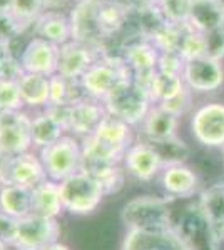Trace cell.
I'll return each mask as SVG.
<instances>
[{
  "label": "cell",
  "instance_id": "6da1fadb",
  "mask_svg": "<svg viewBox=\"0 0 224 250\" xmlns=\"http://www.w3.org/2000/svg\"><path fill=\"white\" fill-rule=\"evenodd\" d=\"M107 114L124 120L125 124L139 125L144 122L150 107L154 105L149 90L134 79H125L102 100Z\"/></svg>",
  "mask_w": 224,
  "mask_h": 250
},
{
  "label": "cell",
  "instance_id": "7a4b0ae2",
  "mask_svg": "<svg viewBox=\"0 0 224 250\" xmlns=\"http://www.w3.org/2000/svg\"><path fill=\"white\" fill-rule=\"evenodd\" d=\"M59 190L64 210L77 213V215L94 212L105 195L99 182L91 173L84 170H79L74 175L67 177L66 180L59 182Z\"/></svg>",
  "mask_w": 224,
  "mask_h": 250
},
{
  "label": "cell",
  "instance_id": "3957f363",
  "mask_svg": "<svg viewBox=\"0 0 224 250\" xmlns=\"http://www.w3.org/2000/svg\"><path fill=\"white\" fill-rule=\"evenodd\" d=\"M125 79H132L127 65L124 63L122 57L114 55H102L94 65L82 75L80 83L85 95L96 100H102Z\"/></svg>",
  "mask_w": 224,
  "mask_h": 250
},
{
  "label": "cell",
  "instance_id": "277c9868",
  "mask_svg": "<svg viewBox=\"0 0 224 250\" xmlns=\"http://www.w3.org/2000/svg\"><path fill=\"white\" fill-rule=\"evenodd\" d=\"M40 160L49 179L59 184L82 170V145L75 137L64 135L55 144L40 150Z\"/></svg>",
  "mask_w": 224,
  "mask_h": 250
},
{
  "label": "cell",
  "instance_id": "5b68a950",
  "mask_svg": "<svg viewBox=\"0 0 224 250\" xmlns=\"http://www.w3.org/2000/svg\"><path fill=\"white\" fill-rule=\"evenodd\" d=\"M122 220L131 230L162 232L169 230V210L162 200L139 197L122 208Z\"/></svg>",
  "mask_w": 224,
  "mask_h": 250
},
{
  "label": "cell",
  "instance_id": "8992f818",
  "mask_svg": "<svg viewBox=\"0 0 224 250\" xmlns=\"http://www.w3.org/2000/svg\"><path fill=\"white\" fill-rule=\"evenodd\" d=\"M159 54L161 52L157 50V47L144 37L131 40L122 48L121 57L125 65H127L132 79L137 83L144 85L148 90L150 80H152L154 74L157 72Z\"/></svg>",
  "mask_w": 224,
  "mask_h": 250
},
{
  "label": "cell",
  "instance_id": "52a82bcc",
  "mask_svg": "<svg viewBox=\"0 0 224 250\" xmlns=\"http://www.w3.org/2000/svg\"><path fill=\"white\" fill-rule=\"evenodd\" d=\"M59 233L60 229L55 219L30 213L19 220L17 237L12 247L15 250H42L47 245L55 244Z\"/></svg>",
  "mask_w": 224,
  "mask_h": 250
},
{
  "label": "cell",
  "instance_id": "ba28073f",
  "mask_svg": "<svg viewBox=\"0 0 224 250\" xmlns=\"http://www.w3.org/2000/svg\"><path fill=\"white\" fill-rule=\"evenodd\" d=\"M59 59L60 47L42 37H37V35L28 39V42L22 47L19 54V60L24 72L46 75V77H52L57 74Z\"/></svg>",
  "mask_w": 224,
  "mask_h": 250
},
{
  "label": "cell",
  "instance_id": "9c48e42d",
  "mask_svg": "<svg viewBox=\"0 0 224 250\" xmlns=\"http://www.w3.org/2000/svg\"><path fill=\"white\" fill-rule=\"evenodd\" d=\"M32 145V115L25 110L0 115V148L7 155L28 152Z\"/></svg>",
  "mask_w": 224,
  "mask_h": 250
},
{
  "label": "cell",
  "instance_id": "30bf717a",
  "mask_svg": "<svg viewBox=\"0 0 224 250\" xmlns=\"http://www.w3.org/2000/svg\"><path fill=\"white\" fill-rule=\"evenodd\" d=\"M182 80L186 87L194 94H211L223 87L224 67L221 60L211 59L207 55L186 60Z\"/></svg>",
  "mask_w": 224,
  "mask_h": 250
},
{
  "label": "cell",
  "instance_id": "8fae6325",
  "mask_svg": "<svg viewBox=\"0 0 224 250\" xmlns=\"http://www.w3.org/2000/svg\"><path fill=\"white\" fill-rule=\"evenodd\" d=\"M191 130L194 139L206 147H224V104H204L193 114Z\"/></svg>",
  "mask_w": 224,
  "mask_h": 250
},
{
  "label": "cell",
  "instance_id": "7c38bea8",
  "mask_svg": "<svg viewBox=\"0 0 224 250\" xmlns=\"http://www.w3.org/2000/svg\"><path fill=\"white\" fill-rule=\"evenodd\" d=\"M102 55L104 54L100 52L99 45L71 40L66 45L60 47L59 70H57V74H60L66 79L80 80L85 72Z\"/></svg>",
  "mask_w": 224,
  "mask_h": 250
},
{
  "label": "cell",
  "instance_id": "4fadbf2b",
  "mask_svg": "<svg viewBox=\"0 0 224 250\" xmlns=\"http://www.w3.org/2000/svg\"><path fill=\"white\" fill-rule=\"evenodd\" d=\"M105 114H107V110L100 100L85 97V99L69 107L67 132L74 134V137L85 139L96 132Z\"/></svg>",
  "mask_w": 224,
  "mask_h": 250
},
{
  "label": "cell",
  "instance_id": "5bb4252c",
  "mask_svg": "<svg viewBox=\"0 0 224 250\" xmlns=\"http://www.w3.org/2000/svg\"><path fill=\"white\" fill-rule=\"evenodd\" d=\"M47 180V172L42 160L30 152L10 157L3 184H14L20 187L34 188Z\"/></svg>",
  "mask_w": 224,
  "mask_h": 250
},
{
  "label": "cell",
  "instance_id": "9a60e30c",
  "mask_svg": "<svg viewBox=\"0 0 224 250\" xmlns=\"http://www.w3.org/2000/svg\"><path fill=\"white\" fill-rule=\"evenodd\" d=\"M125 170L139 180H150L161 170L162 159L150 142H137L127 148L124 155Z\"/></svg>",
  "mask_w": 224,
  "mask_h": 250
},
{
  "label": "cell",
  "instance_id": "2e32d148",
  "mask_svg": "<svg viewBox=\"0 0 224 250\" xmlns=\"http://www.w3.org/2000/svg\"><path fill=\"white\" fill-rule=\"evenodd\" d=\"M97 144H100L104 148L112 152L119 159H124L127 148L131 147V125L125 124L124 120L117 119L111 114H105L100 120L99 127L91 135Z\"/></svg>",
  "mask_w": 224,
  "mask_h": 250
},
{
  "label": "cell",
  "instance_id": "e0dca14e",
  "mask_svg": "<svg viewBox=\"0 0 224 250\" xmlns=\"http://www.w3.org/2000/svg\"><path fill=\"white\" fill-rule=\"evenodd\" d=\"M34 35L62 47L72 40L71 15L55 9H47L34 23Z\"/></svg>",
  "mask_w": 224,
  "mask_h": 250
},
{
  "label": "cell",
  "instance_id": "ac0fdd59",
  "mask_svg": "<svg viewBox=\"0 0 224 250\" xmlns=\"http://www.w3.org/2000/svg\"><path fill=\"white\" fill-rule=\"evenodd\" d=\"M124 250H189L181 237L171 230L146 232L131 230L125 239Z\"/></svg>",
  "mask_w": 224,
  "mask_h": 250
},
{
  "label": "cell",
  "instance_id": "d6986e66",
  "mask_svg": "<svg viewBox=\"0 0 224 250\" xmlns=\"http://www.w3.org/2000/svg\"><path fill=\"white\" fill-rule=\"evenodd\" d=\"M199 210L204 217L214 240H224V185H213L201 193Z\"/></svg>",
  "mask_w": 224,
  "mask_h": 250
},
{
  "label": "cell",
  "instance_id": "ffe728a7",
  "mask_svg": "<svg viewBox=\"0 0 224 250\" xmlns=\"http://www.w3.org/2000/svg\"><path fill=\"white\" fill-rule=\"evenodd\" d=\"M187 25L201 34L221 29L224 25V0H194Z\"/></svg>",
  "mask_w": 224,
  "mask_h": 250
},
{
  "label": "cell",
  "instance_id": "44dd1931",
  "mask_svg": "<svg viewBox=\"0 0 224 250\" xmlns=\"http://www.w3.org/2000/svg\"><path fill=\"white\" fill-rule=\"evenodd\" d=\"M141 125L144 128V135L149 139V142H161V140L176 137L179 117L154 104Z\"/></svg>",
  "mask_w": 224,
  "mask_h": 250
},
{
  "label": "cell",
  "instance_id": "7402d4cb",
  "mask_svg": "<svg viewBox=\"0 0 224 250\" xmlns=\"http://www.w3.org/2000/svg\"><path fill=\"white\" fill-rule=\"evenodd\" d=\"M20 97L25 107L46 108L50 100V77L24 72L17 80Z\"/></svg>",
  "mask_w": 224,
  "mask_h": 250
},
{
  "label": "cell",
  "instance_id": "603a6c76",
  "mask_svg": "<svg viewBox=\"0 0 224 250\" xmlns=\"http://www.w3.org/2000/svg\"><path fill=\"white\" fill-rule=\"evenodd\" d=\"M64 210L60 200L59 184L54 180H46L32 188V213L49 219H57Z\"/></svg>",
  "mask_w": 224,
  "mask_h": 250
},
{
  "label": "cell",
  "instance_id": "cb8c5ba5",
  "mask_svg": "<svg viewBox=\"0 0 224 250\" xmlns=\"http://www.w3.org/2000/svg\"><path fill=\"white\" fill-rule=\"evenodd\" d=\"M162 187L173 197L186 199L191 197L198 188V177L189 167L182 164L168 165L162 173Z\"/></svg>",
  "mask_w": 224,
  "mask_h": 250
},
{
  "label": "cell",
  "instance_id": "d4e9b609",
  "mask_svg": "<svg viewBox=\"0 0 224 250\" xmlns=\"http://www.w3.org/2000/svg\"><path fill=\"white\" fill-rule=\"evenodd\" d=\"M0 212L7 213L17 220L30 215L32 188L14 184H3V187L0 188Z\"/></svg>",
  "mask_w": 224,
  "mask_h": 250
},
{
  "label": "cell",
  "instance_id": "484cf974",
  "mask_svg": "<svg viewBox=\"0 0 224 250\" xmlns=\"http://www.w3.org/2000/svg\"><path fill=\"white\" fill-rule=\"evenodd\" d=\"M66 132L64 125L49 114L46 108L32 117V144L40 150L62 139Z\"/></svg>",
  "mask_w": 224,
  "mask_h": 250
},
{
  "label": "cell",
  "instance_id": "4316f807",
  "mask_svg": "<svg viewBox=\"0 0 224 250\" xmlns=\"http://www.w3.org/2000/svg\"><path fill=\"white\" fill-rule=\"evenodd\" d=\"M85 92L80 80L66 79L60 74L50 77V100L49 105H74L75 102L85 99Z\"/></svg>",
  "mask_w": 224,
  "mask_h": 250
},
{
  "label": "cell",
  "instance_id": "83f0119b",
  "mask_svg": "<svg viewBox=\"0 0 224 250\" xmlns=\"http://www.w3.org/2000/svg\"><path fill=\"white\" fill-rule=\"evenodd\" d=\"M184 88L186 83L181 75H169L162 74V72H156L149 83V94L150 99H152V104H162L176 97Z\"/></svg>",
  "mask_w": 224,
  "mask_h": 250
},
{
  "label": "cell",
  "instance_id": "f1b7e54d",
  "mask_svg": "<svg viewBox=\"0 0 224 250\" xmlns=\"http://www.w3.org/2000/svg\"><path fill=\"white\" fill-rule=\"evenodd\" d=\"M82 170L91 173L94 179L99 182L105 195L112 192H117L122 187V184H124V173H122L117 164L87 165V167H82Z\"/></svg>",
  "mask_w": 224,
  "mask_h": 250
},
{
  "label": "cell",
  "instance_id": "f546056e",
  "mask_svg": "<svg viewBox=\"0 0 224 250\" xmlns=\"http://www.w3.org/2000/svg\"><path fill=\"white\" fill-rule=\"evenodd\" d=\"M49 9V0H12V15L24 27H34L37 19Z\"/></svg>",
  "mask_w": 224,
  "mask_h": 250
},
{
  "label": "cell",
  "instance_id": "4dcf8cb0",
  "mask_svg": "<svg viewBox=\"0 0 224 250\" xmlns=\"http://www.w3.org/2000/svg\"><path fill=\"white\" fill-rule=\"evenodd\" d=\"M177 52L184 57V60H193L206 55V35L191 29L186 23Z\"/></svg>",
  "mask_w": 224,
  "mask_h": 250
},
{
  "label": "cell",
  "instance_id": "1f68e13d",
  "mask_svg": "<svg viewBox=\"0 0 224 250\" xmlns=\"http://www.w3.org/2000/svg\"><path fill=\"white\" fill-rule=\"evenodd\" d=\"M194 0H161L156 7L161 10L162 17L174 25H184L189 22L191 9Z\"/></svg>",
  "mask_w": 224,
  "mask_h": 250
},
{
  "label": "cell",
  "instance_id": "d6a6232c",
  "mask_svg": "<svg viewBox=\"0 0 224 250\" xmlns=\"http://www.w3.org/2000/svg\"><path fill=\"white\" fill-rule=\"evenodd\" d=\"M156 147V150L159 152L162 159V164L168 167V165H177L182 164L184 159L187 157V147L184 145L182 140H179L177 137L168 140H161V142H150Z\"/></svg>",
  "mask_w": 224,
  "mask_h": 250
},
{
  "label": "cell",
  "instance_id": "836d02e7",
  "mask_svg": "<svg viewBox=\"0 0 224 250\" xmlns=\"http://www.w3.org/2000/svg\"><path fill=\"white\" fill-rule=\"evenodd\" d=\"M24 102L20 97L17 80H3L0 79V115L9 112L24 110Z\"/></svg>",
  "mask_w": 224,
  "mask_h": 250
},
{
  "label": "cell",
  "instance_id": "e575fe53",
  "mask_svg": "<svg viewBox=\"0 0 224 250\" xmlns=\"http://www.w3.org/2000/svg\"><path fill=\"white\" fill-rule=\"evenodd\" d=\"M184 65H186V60L177 50H168L159 54L157 72L169 74V75H181L182 77Z\"/></svg>",
  "mask_w": 224,
  "mask_h": 250
},
{
  "label": "cell",
  "instance_id": "d590c367",
  "mask_svg": "<svg viewBox=\"0 0 224 250\" xmlns=\"http://www.w3.org/2000/svg\"><path fill=\"white\" fill-rule=\"evenodd\" d=\"M193 94L194 92L186 87L184 90L179 92L176 97H173V99L166 100V102H162V104H156V105H161L162 108H166L168 112H171V114H174L176 117H181L189 110L191 105H193Z\"/></svg>",
  "mask_w": 224,
  "mask_h": 250
},
{
  "label": "cell",
  "instance_id": "8d00e7d4",
  "mask_svg": "<svg viewBox=\"0 0 224 250\" xmlns=\"http://www.w3.org/2000/svg\"><path fill=\"white\" fill-rule=\"evenodd\" d=\"M24 30H25V27L12 15V12L0 14V40L12 42L14 39L20 37L24 34Z\"/></svg>",
  "mask_w": 224,
  "mask_h": 250
},
{
  "label": "cell",
  "instance_id": "74e56055",
  "mask_svg": "<svg viewBox=\"0 0 224 250\" xmlns=\"http://www.w3.org/2000/svg\"><path fill=\"white\" fill-rule=\"evenodd\" d=\"M206 35V55L216 60L224 59V30L223 27L218 30L207 32Z\"/></svg>",
  "mask_w": 224,
  "mask_h": 250
},
{
  "label": "cell",
  "instance_id": "f35d334b",
  "mask_svg": "<svg viewBox=\"0 0 224 250\" xmlns=\"http://www.w3.org/2000/svg\"><path fill=\"white\" fill-rule=\"evenodd\" d=\"M19 220L7 213L0 212V240L7 245H14L15 237H17Z\"/></svg>",
  "mask_w": 224,
  "mask_h": 250
},
{
  "label": "cell",
  "instance_id": "ab89813d",
  "mask_svg": "<svg viewBox=\"0 0 224 250\" xmlns=\"http://www.w3.org/2000/svg\"><path fill=\"white\" fill-rule=\"evenodd\" d=\"M9 160L10 157L5 154V152L0 148V182L3 184V180H5V173H7V167H9Z\"/></svg>",
  "mask_w": 224,
  "mask_h": 250
},
{
  "label": "cell",
  "instance_id": "60d3db41",
  "mask_svg": "<svg viewBox=\"0 0 224 250\" xmlns=\"http://www.w3.org/2000/svg\"><path fill=\"white\" fill-rule=\"evenodd\" d=\"M10 55H14V52H12V42L0 40V63H2L7 57H10Z\"/></svg>",
  "mask_w": 224,
  "mask_h": 250
},
{
  "label": "cell",
  "instance_id": "b9f144b4",
  "mask_svg": "<svg viewBox=\"0 0 224 250\" xmlns=\"http://www.w3.org/2000/svg\"><path fill=\"white\" fill-rule=\"evenodd\" d=\"M12 12V0H0V14Z\"/></svg>",
  "mask_w": 224,
  "mask_h": 250
},
{
  "label": "cell",
  "instance_id": "7bdbcfd3",
  "mask_svg": "<svg viewBox=\"0 0 224 250\" xmlns=\"http://www.w3.org/2000/svg\"><path fill=\"white\" fill-rule=\"evenodd\" d=\"M42 250H71L69 247H66V245H62V244H50V245H47V247H44Z\"/></svg>",
  "mask_w": 224,
  "mask_h": 250
},
{
  "label": "cell",
  "instance_id": "ee69618b",
  "mask_svg": "<svg viewBox=\"0 0 224 250\" xmlns=\"http://www.w3.org/2000/svg\"><path fill=\"white\" fill-rule=\"evenodd\" d=\"M7 247H9V245H7V244H3V242L0 240V250H7Z\"/></svg>",
  "mask_w": 224,
  "mask_h": 250
},
{
  "label": "cell",
  "instance_id": "f6af8a7d",
  "mask_svg": "<svg viewBox=\"0 0 224 250\" xmlns=\"http://www.w3.org/2000/svg\"><path fill=\"white\" fill-rule=\"evenodd\" d=\"M59 2H69V0H59Z\"/></svg>",
  "mask_w": 224,
  "mask_h": 250
},
{
  "label": "cell",
  "instance_id": "bcb514c9",
  "mask_svg": "<svg viewBox=\"0 0 224 250\" xmlns=\"http://www.w3.org/2000/svg\"><path fill=\"white\" fill-rule=\"evenodd\" d=\"M223 159H224V147H223Z\"/></svg>",
  "mask_w": 224,
  "mask_h": 250
},
{
  "label": "cell",
  "instance_id": "7dc6e473",
  "mask_svg": "<svg viewBox=\"0 0 224 250\" xmlns=\"http://www.w3.org/2000/svg\"><path fill=\"white\" fill-rule=\"evenodd\" d=\"M223 30H224V25H223Z\"/></svg>",
  "mask_w": 224,
  "mask_h": 250
}]
</instances>
